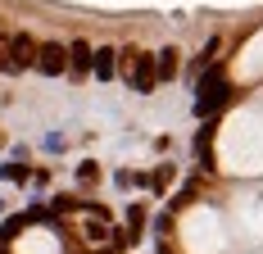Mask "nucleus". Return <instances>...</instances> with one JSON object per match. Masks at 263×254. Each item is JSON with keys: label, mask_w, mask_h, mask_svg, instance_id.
I'll return each instance as SVG.
<instances>
[{"label": "nucleus", "mask_w": 263, "mask_h": 254, "mask_svg": "<svg viewBox=\"0 0 263 254\" xmlns=\"http://www.w3.org/2000/svg\"><path fill=\"white\" fill-rule=\"evenodd\" d=\"M91 68H96L100 77H114V50H100V55H96V64H91Z\"/></svg>", "instance_id": "nucleus-9"}, {"label": "nucleus", "mask_w": 263, "mask_h": 254, "mask_svg": "<svg viewBox=\"0 0 263 254\" xmlns=\"http://www.w3.org/2000/svg\"><path fill=\"white\" fill-rule=\"evenodd\" d=\"M5 64H9V68H32V64H36V41H32L27 32H14L9 46H5Z\"/></svg>", "instance_id": "nucleus-3"}, {"label": "nucleus", "mask_w": 263, "mask_h": 254, "mask_svg": "<svg viewBox=\"0 0 263 254\" xmlns=\"http://www.w3.org/2000/svg\"><path fill=\"white\" fill-rule=\"evenodd\" d=\"M263 73V32L245 46V55H240V64H236V77H259Z\"/></svg>", "instance_id": "nucleus-5"}, {"label": "nucleus", "mask_w": 263, "mask_h": 254, "mask_svg": "<svg viewBox=\"0 0 263 254\" xmlns=\"http://www.w3.org/2000/svg\"><path fill=\"white\" fill-rule=\"evenodd\" d=\"M18 254H59L50 231H27L23 241H18Z\"/></svg>", "instance_id": "nucleus-6"}, {"label": "nucleus", "mask_w": 263, "mask_h": 254, "mask_svg": "<svg viewBox=\"0 0 263 254\" xmlns=\"http://www.w3.org/2000/svg\"><path fill=\"white\" fill-rule=\"evenodd\" d=\"M182 241L191 254H218L222 250V227H218V218L209 209H195V213L182 218Z\"/></svg>", "instance_id": "nucleus-1"}, {"label": "nucleus", "mask_w": 263, "mask_h": 254, "mask_svg": "<svg viewBox=\"0 0 263 254\" xmlns=\"http://www.w3.org/2000/svg\"><path fill=\"white\" fill-rule=\"evenodd\" d=\"M36 68H41V73H50V77H59L64 68H68V50H64L59 41H46V46H36Z\"/></svg>", "instance_id": "nucleus-4"}, {"label": "nucleus", "mask_w": 263, "mask_h": 254, "mask_svg": "<svg viewBox=\"0 0 263 254\" xmlns=\"http://www.w3.org/2000/svg\"><path fill=\"white\" fill-rule=\"evenodd\" d=\"M86 68H91V46H86V41L68 46V73H73V77H82Z\"/></svg>", "instance_id": "nucleus-7"}, {"label": "nucleus", "mask_w": 263, "mask_h": 254, "mask_svg": "<svg viewBox=\"0 0 263 254\" xmlns=\"http://www.w3.org/2000/svg\"><path fill=\"white\" fill-rule=\"evenodd\" d=\"M177 59H182L177 50H163V55H159V77H177V68H182Z\"/></svg>", "instance_id": "nucleus-8"}, {"label": "nucleus", "mask_w": 263, "mask_h": 254, "mask_svg": "<svg viewBox=\"0 0 263 254\" xmlns=\"http://www.w3.org/2000/svg\"><path fill=\"white\" fill-rule=\"evenodd\" d=\"M123 77L132 86L150 91L155 86V55H141V50H123Z\"/></svg>", "instance_id": "nucleus-2"}]
</instances>
